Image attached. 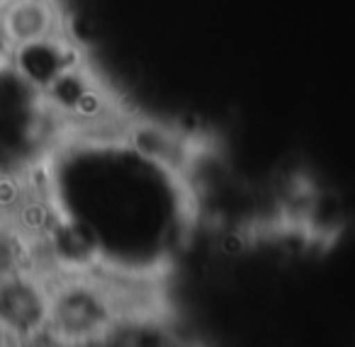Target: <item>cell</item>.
<instances>
[{"instance_id":"3957f363","label":"cell","mask_w":355,"mask_h":347,"mask_svg":"<svg viewBox=\"0 0 355 347\" xmlns=\"http://www.w3.org/2000/svg\"><path fill=\"white\" fill-rule=\"evenodd\" d=\"M0 17L15 49L61 37L56 0H3Z\"/></svg>"},{"instance_id":"6da1fadb","label":"cell","mask_w":355,"mask_h":347,"mask_svg":"<svg viewBox=\"0 0 355 347\" xmlns=\"http://www.w3.org/2000/svg\"><path fill=\"white\" fill-rule=\"evenodd\" d=\"M119 321L122 308L107 282L85 269L49 279V335L56 345L100 342Z\"/></svg>"},{"instance_id":"7a4b0ae2","label":"cell","mask_w":355,"mask_h":347,"mask_svg":"<svg viewBox=\"0 0 355 347\" xmlns=\"http://www.w3.org/2000/svg\"><path fill=\"white\" fill-rule=\"evenodd\" d=\"M54 342L49 335V279L40 269L0 277V342Z\"/></svg>"},{"instance_id":"277c9868","label":"cell","mask_w":355,"mask_h":347,"mask_svg":"<svg viewBox=\"0 0 355 347\" xmlns=\"http://www.w3.org/2000/svg\"><path fill=\"white\" fill-rule=\"evenodd\" d=\"M12 56H15V46H12L6 25H3V17H0V69L12 66Z\"/></svg>"}]
</instances>
